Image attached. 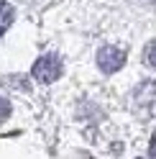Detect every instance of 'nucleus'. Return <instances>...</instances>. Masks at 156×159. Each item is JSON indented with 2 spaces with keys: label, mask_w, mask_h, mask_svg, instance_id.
Returning <instances> with one entry per match:
<instances>
[{
  "label": "nucleus",
  "mask_w": 156,
  "mask_h": 159,
  "mask_svg": "<svg viewBox=\"0 0 156 159\" xmlns=\"http://www.w3.org/2000/svg\"><path fill=\"white\" fill-rule=\"evenodd\" d=\"M31 75H33V80H38L41 85H51L54 80H59V75H62V59L56 57V54L38 57L36 64H33V69H31Z\"/></svg>",
  "instance_id": "1"
},
{
  "label": "nucleus",
  "mask_w": 156,
  "mask_h": 159,
  "mask_svg": "<svg viewBox=\"0 0 156 159\" xmlns=\"http://www.w3.org/2000/svg\"><path fill=\"white\" fill-rule=\"evenodd\" d=\"M97 64H100V69L105 75H113L125 64V52L118 46H102L97 52Z\"/></svg>",
  "instance_id": "2"
},
{
  "label": "nucleus",
  "mask_w": 156,
  "mask_h": 159,
  "mask_svg": "<svg viewBox=\"0 0 156 159\" xmlns=\"http://www.w3.org/2000/svg\"><path fill=\"white\" fill-rule=\"evenodd\" d=\"M13 21V8L5 3V0H0V36L8 31V26Z\"/></svg>",
  "instance_id": "3"
},
{
  "label": "nucleus",
  "mask_w": 156,
  "mask_h": 159,
  "mask_svg": "<svg viewBox=\"0 0 156 159\" xmlns=\"http://www.w3.org/2000/svg\"><path fill=\"white\" fill-rule=\"evenodd\" d=\"M143 59H146V64H149V67H154V69H156V41H151L149 46H146Z\"/></svg>",
  "instance_id": "4"
},
{
  "label": "nucleus",
  "mask_w": 156,
  "mask_h": 159,
  "mask_svg": "<svg viewBox=\"0 0 156 159\" xmlns=\"http://www.w3.org/2000/svg\"><path fill=\"white\" fill-rule=\"evenodd\" d=\"M8 116H11V103H8L5 98H0V123H3Z\"/></svg>",
  "instance_id": "5"
},
{
  "label": "nucleus",
  "mask_w": 156,
  "mask_h": 159,
  "mask_svg": "<svg viewBox=\"0 0 156 159\" xmlns=\"http://www.w3.org/2000/svg\"><path fill=\"white\" fill-rule=\"evenodd\" d=\"M149 154H151V159H156V136H151V146H149Z\"/></svg>",
  "instance_id": "6"
}]
</instances>
